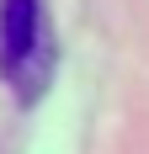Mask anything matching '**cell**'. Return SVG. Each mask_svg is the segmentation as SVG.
<instances>
[{
  "mask_svg": "<svg viewBox=\"0 0 149 154\" xmlns=\"http://www.w3.org/2000/svg\"><path fill=\"white\" fill-rule=\"evenodd\" d=\"M53 75V27L43 0H0V80L37 101Z\"/></svg>",
  "mask_w": 149,
  "mask_h": 154,
  "instance_id": "1",
  "label": "cell"
}]
</instances>
